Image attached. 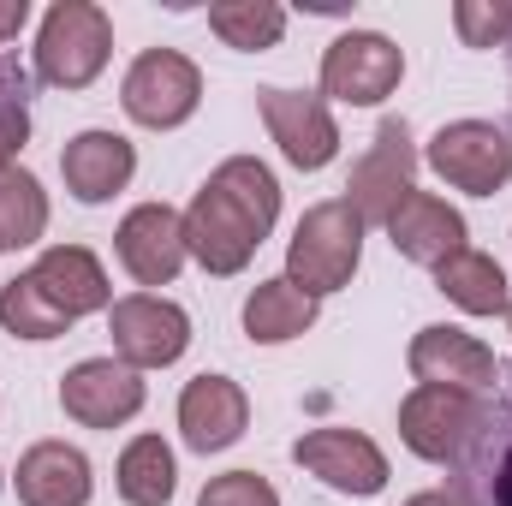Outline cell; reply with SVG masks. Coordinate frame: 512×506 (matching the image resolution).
<instances>
[{
  "label": "cell",
  "instance_id": "1",
  "mask_svg": "<svg viewBox=\"0 0 512 506\" xmlns=\"http://www.w3.org/2000/svg\"><path fill=\"white\" fill-rule=\"evenodd\" d=\"M274 215H280L274 173L251 155H239V161L215 167L209 185L191 197V209H185V256H197L209 274H239L256 256V245L268 239Z\"/></svg>",
  "mask_w": 512,
  "mask_h": 506
},
{
  "label": "cell",
  "instance_id": "2",
  "mask_svg": "<svg viewBox=\"0 0 512 506\" xmlns=\"http://www.w3.org/2000/svg\"><path fill=\"white\" fill-rule=\"evenodd\" d=\"M102 304H108V274L84 245H54L30 274L0 286V322L18 340H54Z\"/></svg>",
  "mask_w": 512,
  "mask_h": 506
},
{
  "label": "cell",
  "instance_id": "3",
  "mask_svg": "<svg viewBox=\"0 0 512 506\" xmlns=\"http://www.w3.org/2000/svg\"><path fill=\"white\" fill-rule=\"evenodd\" d=\"M453 506H512V370L483 393V423L453 459Z\"/></svg>",
  "mask_w": 512,
  "mask_h": 506
},
{
  "label": "cell",
  "instance_id": "4",
  "mask_svg": "<svg viewBox=\"0 0 512 506\" xmlns=\"http://www.w3.org/2000/svg\"><path fill=\"white\" fill-rule=\"evenodd\" d=\"M358 251H364V221H358V209H352L346 197L316 203V209L298 221V233H292L286 280H292V286H304L310 298H322V292H334V286H346V280H352Z\"/></svg>",
  "mask_w": 512,
  "mask_h": 506
},
{
  "label": "cell",
  "instance_id": "5",
  "mask_svg": "<svg viewBox=\"0 0 512 506\" xmlns=\"http://www.w3.org/2000/svg\"><path fill=\"white\" fill-rule=\"evenodd\" d=\"M108 48H114L108 12L90 0H60V6H48L42 36H36V72H42V84L84 90L108 66Z\"/></svg>",
  "mask_w": 512,
  "mask_h": 506
},
{
  "label": "cell",
  "instance_id": "6",
  "mask_svg": "<svg viewBox=\"0 0 512 506\" xmlns=\"http://www.w3.org/2000/svg\"><path fill=\"white\" fill-rule=\"evenodd\" d=\"M126 114L137 126H185L191 114H197V102H203V78H197V66L185 60V54H173V48H149V54H137L126 72Z\"/></svg>",
  "mask_w": 512,
  "mask_h": 506
},
{
  "label": "cell",
  "instance_id": "7",
  "mask_svg": "<svg viewBox=\"0 0 512 506\" xmlns=\"http://www.w3.org/2000/svg\"><path fill=\"white\" fill-rule=\"evenodd\" d=\"M477 423H483V393H459V387H417L399 405L405 447L435 465H453L465 453V441L477 435Z\"/></svg>",
  "mask_w": 512,
  "mask_h": 506
},
{
  "label": "cell",
  "instance_id": "8",
  "mask_svg": "<svg viewBox=\"0 0 512 506\" xmlns=\"http://www.w3.org/2000/svg\"><path fill=\"white\" fill-rule=\"evenodd\" d=\"M429 167L453 185V191H471V197H495L512 179V143L507 131L483 126V120H459V126H441L429 143Z\"/></svg>",
  "mask_w": 512,
  "mask_h": 506
},
{
  "label": "cell",
  "instance_id": "9",
  "mask_svg": "<svg viewBox=\"0 0 512 506\" xmlns=\"http://www.w3.org/2000/svg\"><path fill=\"white\" fill-rule=\"evenodd\" d=\"M108 328H114L120 364H131V370H161V364H173V358L191 346V316H185L179 304L155 298V292L120 298L114 316H108Z\"/></svg>",
  "mask_w": 512,
  "mask_h": 506
},
{
  "label": "cell",
  "instance_id": "10",
  "mask_svg": "<svg viewBox=\"0 0 512 506\" xmlns=\"http://www.w3.org/2000/svg\"><path fill=\"white\" fill-rule=\"evenodd\" d=\"M292 459L310 477H322L328 489H340V495H382L387 483L382 447L370 435H358V429H310V435L292 441Z\"/></svg>",
  "mask_w": 512,
  "mask_h": 506
},
{
  "label": "cell",
  "instance_id": "11",
  "mask_svg": "<svg viewBox=\"0 0 512 506\" xmlns=\"http://www.w3.org/2000/svg\"><path fill=\"white\" fill-rule=\"evenodd\" d=\"M256 108H262V120H268L280 155L292 167L316 173V167H328L340 155V131H334V114H328L322 96H304V90H256Z\"/></svg>",
  "mask_w": 512,
  "mask_h": 506
},
{
  "label": "cell",
  "instance_id": "12",
  "mask_svg": "<svg viewBox=\"0 0 512 506\" xmlns=\"http://www.w3.org/2000/svg\"><path fill=\"white\" fill-rule=\"evenodd\" d=\"M399 72H405V60H399V48H393L387 36L352 30V36H340V42L328 48V60H322V96H340V102L370 108V102L393 96Z\"/></svg>",
  "mask_w": 512,
  "mask_h": 506
},
{
  "label": "cell",
  "instance_id": "13",
  "mask_svg": "<svg viewBox=\"0 0 512 506\" xmlns=\"http://www.w3.org/2000/svg\"><path fill=\"white\" fill-rule=\"evenodd\" d=\"M411 167H417V149H411V131H405V120H387L382 131H376V143H370V155L352 167V209H358V221H382L411 197Z\"/></svg>",
  "mask_w": 512,
  "mask_h": 506
},
{
  "label": "cell",
  "instance_id": "14",
  "mask_svg": "<svg viewBox=\"0 0 512 506\" xmlns=\"http://www.w3.org/2000/svg\"><path fill=\"white\" fill-rule=\"evenodd\" d=\"M411 376L417 387H459V393H489L501 381V358L459 334V328H423L411 340Z\"/></svg>",
  "mask_w": 512,
  "mask_h": 506
},
{
  "label": "cell",
  "instance_id": "15",
  "mask_svg": "<svg viewBox=\"0 0 512 506\" xmlns=\"http://www.w3.org/2000/svg\"><path fill=\"white\" fill-rule=\"evenodd\" d=\"M60 405L84 429H114V423H126V417L143 411V376L131 364H114V358H90V364L66 370Z\"/></svg>",
  "mask_w": 512,
  "mask_h": 506
},
{
  "label": "cell",
  "instance_id": "16",
  "mask_svg": "<svg viewBox=\"0 0 512 506\" xmlns=\"http://www.w3.org/2000/svg\"><path fill=\"white\" fill-rule=\"evenodd\" d=\"M120 262L137 286H167L185 262V221L167 203H143L120 221Z\"/></svg>",
  "mask_w": 512,
  "mask_h": 506
},
{
  "label": "cell",
  "instance_id": "17",
  "mask_svg": "<svg viewBox=\"0 0 512 506\" xmlns=\"http://www.w3.org/2000/svg\"><path fill=\"white\" fill-rule=\"evenodd\" d=\"M387 233H393V251L423 262V268H441L447 256L465 251V221L459 209H447L441 197L429 191H411L393 215H387Z\"/></svg>",
  "mask_w": 512,
  "mask_h": 506
},
{
  "label": "cell",
  "instance_id": "18",
  "mask_svg": "<svg viewBox=\"0 0 512 506\" xmlns=\"http://www.w3.org/2000/svg\"><path fill=\"white\" fill-rule=\"evenodd\" d=\"M245 417H251V405H245V393L227 376H197L179 393V429H185V441H191L197 453L233 447V441L245 435Z\"/></svg>",
  "mask_w": 512,
  "mask_h": 506
},
{
  "label": "cell",
  "instance_id": "19",
  "mask_svg": "<svg viewBox=\"0 0 512 506\" xmlns=\"http://www.w3.org/2000/svg\"><path fill=\"white\" fill-rule=\"evenodd\" d=\"M12 489L24 506H84L90 501V459L66 441H42L18 459Z\"/></svg>",
  "mask_w": 512,
  "mask_h": 506
},
{
  "label": "cell",
  "instance_id": "20",
  "mask_svg": "<svg viewBox=\"0 0 512 506\" xmlns=\"http://www.w3.org/2000/svg\"><path fill=\"white\" fill-rule=\"evenodd\" d=\"M131 167H137V155H131L126 137H114V131H78L66 143V155H60L66 191L84 197V203H108L114 191H126Z\"/></svg>",
  "mask_w": 512,
  "mask_h": 506
},
{
  "label": "cell",
  "instance_id": "21",
  "mask_svg": "<svg viewBox=\"0 0 512 506\" xmlns=\"http://www.w3.org/2000/svg\"><path fill=\"white\" fill-rule=\"evenodd\" d=\"M310 322H316V298L304 286H292V280H262L245 298V328L262 346H280V340L304 334Z\"/></svg>",
  "mask_w": 512,
  "mask_h": 506
},
{
  "label": "cell",
  "instance_id": "22",
  "mask_svg": "<svg viewBox=\"0 0 512 506\" xmlns=\"http://www.w3.org/2000/svg\"><path fill=\"white\" fill-rule=\"evenodd\" d=\"M435 286H441V292H447L459 310H471V316L512 310V304H507V274L495 268V256H483V251L447 256V262L435 268Z\"/></svg>",
  "mask_w": 512,
  "mask_h": 506
},
{
  "label": "cell",
  "instance_id": "23",
  "mask_svg": "<svg viewBox=\"0 0 512 506\" xmlns=\"http://www.w3.org/2000/svg\"><path fill=\"white\" fill-rule=\"evenodd\" d=\"M120 495L131 506H167L173 501V453L161 435H137L120 453Z\"/></svg>",
  "mask_w": 512,
  "mask_h": 506
},
{
  "label": "cell",
  "instance_id": "24",
  "mask_svg": "<svg viewBox=\"0 0 512 506\" xmlns=\"http://www.w3.org/2000/svg\"><path fill=\"white\" fill-rule=\"evenodd\" d=\"M48 227V197L30 173H0V251L36 245Z\"/></svg>",
  "mask_w": 512,
  "mask_h": 506
},
{
  "label": "cell",
  "instance_id": "25",
  "mask_svg": "<svg viewBox=\"0 0 512 506\" xmlns=\"http://www.w3.org/2000/svg\"><path fill=\"white\" fill-rule=\"evenodd\" d=\"M209 30L227 48H274L286 30V12L274 0H221V6H209Z\"/></svg>",
  "mask_w": 512,
  "mask_h": 506
},
{
  "label": "cell",
  "instance_id": "26",
  "mask_svg": "<svg viewBox=\"0 0 512 506\" xmlns=\"http://www.w3.org/2000/svg\"><path fill=\"white\" fill-rule=\"evenodd\" d=\"M24 137H30V78L12 54H0V173H12Z\"/></svg>",
  "mask_w": 512,
  "mask_h": 506
},
{
  "label": "cell",
  "instance_id": "27",
  "mask_svg": "<svg viewBox=\"0 0 512 506\" xmlns=\"http://www.w3.org/2000/svg\"><path fill=\"white\" fill-rule=\"evenodd\" d=\"M197 506H280V495H274L268 477H256V471H227V477H215V483L203 489Z\"/></svg>",
  "mask_w": 512,
  "mask_h": 506
},
{
  "label": "cell",
  "instance_id": "28",
  "mask_svg": "<svg viewBox=\"0 0 512 506\" xmlns=\"http://www.w3.org/2000/svg\"><path fill=\"white\" fill-rule=\"evenodd\" d=\"M459 30H465V42H471V48H495V42L512 30V6H501V12L459 6Z\"/></svg>",
  "mask_w": 512,
  "mask_h": 506
},
{
  "label": "cell",
  "instance_id": "29",
  "mask_svg": "<svg viewBox=\"0 0 512 506\" xmlns=\"http://www.w3.org/2000/svg\"><path fill=\"white\" fill-rule=\"evenodd\" d=\"M24 18H30V6H24V0H0V42H6V36H18V30H24Z\"/></svg>",
  "mask_w": 512,
  "mask_h": 506
},
{
  "label": "cell",
  "instance_id": "30",
  "mask_svg": "<svg viewBox=\"0 0 512 506\" xmlns=\"http://www.w3.org/2000/svg\"><path fill=\"white\" fill-rule=\"evenodd\" d=\"M405 506H453V495H417V501H405Z\"/></svg>",
  "mask_w": 512,
  "mask_h": 506
},
{
  "label": "cell",
  "instance_id": "31",
  "mask_svg": "<svg viewBox=\"0 0 512 506\" xmlns=\"http://www.w3.org/2000/svg\"><path fill=\"white\" fill-rule=\"evenodd\" d=\"M507 322H512V310H507Z\"/></svg>",
  "mask_w": 512,
  "mask_h": 506
}]
</instances>
